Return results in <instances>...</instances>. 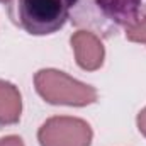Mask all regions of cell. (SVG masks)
Segmentation results:
<instances>
[{"mask_svg": "<svg viewBox=\"0 0 146 146\" xmlns=\"http://www.w3.org/2000/svg\"><path fill=\"white\" fill-rule=\"evenodd\" d=\"M34 85L37 94L53 106L83 107L97 100V90L94 87L53 68L39 70L34 75Z\"/></svg>", "mask_w": 146, "mask_h": 146, "instance_id": "3", "label": "cell"}, {"mask_svg": "<svg viewBox=\"0 0 146 146\" xmlns=\"http://www.w3.org/2000/svg\"><path fill=\"white\" fill-rule=\"evenodd\" d=\"M10 19L33 36L60 31L70 19L65 0H10Z\"/></svg>", "mask_w": 146, "mask_h": 146, "instance_id": "2", "label": "cell"}, {"mask_svg": "<svg viewBox=\"0 0 146 146\" xmlns=\"http://www.w3.org/2000/svg\"><path fill=\"white\" fill-rule=\"evenodd\" d=\"M75 26L109 37L133 26L141 14L143 0H65Z\"/></svg>", "mask_w": 146, "mask_h": 146, "instance_id": "1", "label": "cell"}, {"mask_svg": "<svg viewBox=\"0 0 146 146\" xmlns=\"http://www.w3.org/2000/svg\"><path fill=\"white\" fill-rule=\"evenodd\" d=\"M22 112V97L19 88L5 80H0V126L17 124Z\"/></svg>", "mask_w": 146, "mask_h": 146, "instance_id": "6", "label": "cell"}, {"mask_svg": "<svg viewBox=\"0 0 146 146\" xmlns=\"http://www.w3.org/2000/svg\"><path fill=\"white\" fill-rule=\"evenodd\" d=\"M92 138L94 133L88 122L70 115L49 117L37 131L41 146H90Z\"/></svg>", "mask_w": 146, "mask_h": 146, "instance_id": "4", "label": "cell"}, {"mask_svg": "<svg viewBox=\"0 0 146 146\" xmlns=\"http://www.w3.org/2000/svg\"><path fill=\"white\" fill-rule=\"evenodd\" d=\"M73 53H75V60L76 65L85 70V72H95L104 65V58H106V49L104 44L100 41V37L92 31L82 29L73 33L70 37Z\"/></svg>", "mask_w": 146, "mask_h": 146, "instance_id": "5", "label": "cell"}, {"mask_svg": "<svg viewBox=\"0 0 146 146\" xmlns=\"http://www.w3.org/2000/svg\"><path fill=\"white\" fill-rule=\"evenodd\" d=\"M10 0H0V3H9Z\"/></svg>", "mask_w": 146, "mask_h": 146, "instance_id": "10", "label": "cell"}, {"mask_svg": "<svg viewBox=\"0 0 146 146\" xmlns=\"http://www.w3.org/2000/svg\"><path fill=\"white\" fill-rule=\"evenodd\" d=\"M0 146H26L19 136H5L0 138Z\"/></svg>", "mask_w": 146, "mask_h": 146, "instance_id": "8", "label": "cell"}, {"mask_svg": "<svg viewBox=\"0 0 146 146\" xmlns=\"http://www.w3.org/2000/svg\"><path fill=\"white\" fill-rule=\"evenodd\" d=\"M124 33H126V37L129 41L146 44V14L143 17H139L133 26H129Z\"/></svg>", "mask_w": 146, "mask_h": 146, "instance_id": "7", "label": "cell"}, {"mask_svg": "<svg viewBox=\"0 0 146 146\" xmlns=\"http://www.w3.org/2000/svg\"><path fill=\"white\" fill-rule=\"evenodd\" d=\"M136 124H138V129L139 133L146 138V107L139 114H138V119H136Z\"/></svg>", "mask_w": 146, "mask_h": 146, "instance_id": "9", "label": "cell"}]
</instances>
